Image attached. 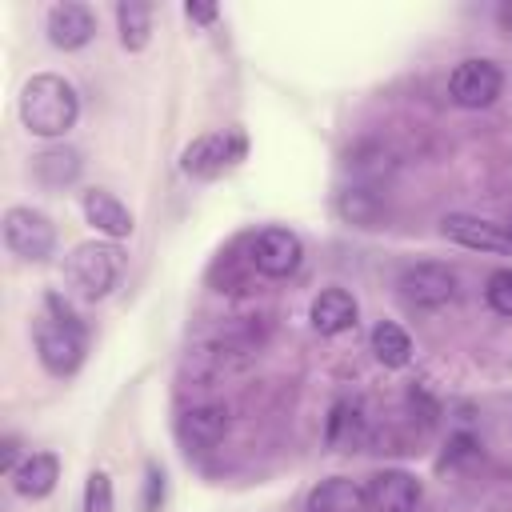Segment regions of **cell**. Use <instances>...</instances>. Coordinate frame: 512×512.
I'll return each mask as SVG.
<instances>
[{
  "label": "cell",
  "instance_id": "obj_1",
  "mask_svg": "<svg viewBox=\"0 0 512 512\" xmlns=\"http://www.w3.org/2000/svg\"><path fill=\"white\" fill-rule=\"evenodd\" d=\"M16 108H20V120H24V128H28L32 136L56 140V136H64V132L76 124V116H80V96H76V88H72L64 76H56V72H36L32 80H24Z\"/></svg>",
  "mask_w": 512,
  "mask_h": 512
},
{
  "label": "cell",
  "instance_id": "obj_2",
  "mask_svg": "<svg viewBox=\"0 0 512 512\" xmlns=\"http://www.w3.org/2000/svg\"><path fill=\"white\" fill-rule=\"evenodd\" d=\"M44 304H48V316L36 328V356L52 376H72L84 364V348H88L84 324L76 320V312L56 292Z\"/></svg>",
  "mask_w": 512,
  "mask_h": 512
},
{
  "label": "cell",
  "instance_id": "obj_3",
  "mask_svg": "<svg viewBox=\"0 0 512 512\" xmlns=\"http://www.w3.org/2000/svg\"><path fill=\"white\" fill-rule=\"evenodd\" d=\"M64 272H68V284L76 288V296L104 300L124 276V252L116 248V240H88V244L72 248Z\"/></svg>",
  "mask_w": 512,
  "mask_h": 512
},
{
  "label": "cell",
  "instance_id": "obj_4",
  "mask_svg": "<svg viewBox=\"0 0 512 512\" xmlns=\"http://www.w3.org/2000/svg\"><path fill=\"white\" fill-rule=\"evenodd\" d=\"M244 152H248V136L240 128L204 132V136H196L180 152V172L192 176V180H216L220 172H228L232 164H240Z\"/></svg>",
  "mask_w": 512,
  "mask_h": 512
},
{
  "label": "cell",
  "instance_id": "obj_5",
  "mask_svg": "<svg viewBox=\"0 0 512 512\" xmlns=\"http://www.w3.org/2000/svg\"><path fill=\"white\" fill-rule=\"evenodd\" d=\"M4 244H8L12 256L36 264V260H48V256H52V248H56V228H52V220H48L44 212L16 204V208L4 212Z\"/></svg>",
  "mask_w": 512,
  "mask_h": 512
},
{
  "label": "cell",
  "instance_id": "obj_6",
  "mask_svg": "<svg viewBox=\"0 0 512 512\" xmlns=\"http://www.w3.org/2000/svg\"><path fill=\"white\" fill-rule=\"evenodd\" d=\"M504 88V76L492 60L484 56H472V60H460L448 76V96L460 104V108H488Z\"/></svg>",
  "mask_w": 512,
  "mask_h": 512
},
{
  "label": "cell",
  "instance_id": "obj_7",
  "mask_svg": "<svg viewBox=\"0 0 512 512\" xmlns=\"http://www.w3.org/2000/svg\"><path fill=\"white\" fill-rule=\"evenodd\" d=\"M400 296L416 308H440L456 296V272L440 260H420L400 272Z\"/></svg>",
  "mask_w": 512,
  "mask_h": 512
},
{
  "label": "cell",
  "instance_id": "obj_8",
  "mask_svg": "<svg viewBox=\"0 0 512 512\" xmlns=\"http://www.w3.org/2000/svg\"><path fill=\"white\" fill-rule=\"evenodd\" d=\"M248 256H252V268H256L260 276L284 280V276H292V272L300 268L304 244H300V236L288 232V228H264V232L252 236V252H248Z\"/></svg>",
  "mask_w": 512,
  "mask_h": 512
},
{
  "label": "cell",
  "instance_id": "obj_9",
  "mask_svg": "<svg viewBox=\"0 0 512 512\" xmlns=\"http://www.w3.org/2000/svg\"><path fill=\"white\" fill-rule=\"evenodd\" d=\"M440 232L452 244L472 248V252H512V228L484 220V216H472V212H448L440 220Z\"/></svg>",
  "mask_w": 512,
  "mask_h": 512
},
{
  "label": "cell",
  "instance_id": "obj_10",
  "mask_svg": "<svg viewBox=\"0 0 512 512\" xmlns=\"http://www.w3.org/2000/svg\"><path fill=\"white\" fill-rule=\"evenodd\" d=\"M368 512H416L420 508V480L404 468H384L368 484Z\"/></svg>",
  "mask_w": 512,
  "mask_h": 512
},
{
  "label": "cell",
  "instance_id": "obj_11",
  "mask_svg": "<svg viewBox=\"0 0 512 512\" xmlns=\"http://www.w3.org/2000/svg\"><path fill=\"white\" fill-rule=\"evenodd\" d=\"M44 28H48V40H52L56 48L76 52V48H84V44L96 36V16H92V8L80 4V0H60V4L48 8Z\"/></svg>",
  "mask_w": 512,
  "mask_h": 512
},
{
  "label": "cell",
  "instance_id": "obj_12",
  "mask_svg": "<svg viewBox=\"0 0 512 512\" xmlns=\"http://www.w3.org/2000/svg\"><path fill=\"white\" fill-rule=\"evenodd\" d=\"M356 316H360V308H356L352 292H344V288H324L308 304V320L320 336H340V332L356 328Z\"/></svg>",
  "mask_w": 512,
  "mask_h": 512
},
{
  "label": "cell",
  "instance_id": "obj_13",
  "mask_svg": "<svg viewBox=\"0 0 512 512\" xmlns=\"http://www.w3.org/2000/svg\"><path fill=\"white\" fill-rule=\"evenodd\" d=\"M80 208H84V220L104 236V240H124L132 236V212L104 188H88L80 196Z\"/></svg>",
  "mask_w": 512,
  "mask_h": 512
},
{
  "label": "cell",
  "instance_id": "obj_14",
  "mask_svg": "<svg viewBox=\"0 0 512 512\" xmlns=\"http://www.w3.org/2000/svg\"><path fill=\"white\" fill-rule=\"evenodd\" d=\"M304 512H368V492L348 476H328L308 492Z\"/></svg>",
  "mask_w": 512,
  "mask_h": 512
},
{
  "label": "cell",
  "instance_id": "obj_15",
  "mask_svg": "<svg viewBox=\"0 0 512 512\" xmlns=\"http://www.w3.org/2000/svg\"><path fill=\"white\" fill-rule=\"evenodd\" d=\"M224 432H228V408L224 404H192L180 416V436L192 448H212L224 440Z\"/></svg>",
  "mask_w": 512,
  "mask_h": 512
},
{
  "label": "cell",
  "instance_id": "obj_16",
  "mask_svg": "<svg viewBox=\"0 0 512 512\" xmlns=\"http://www.w3.org/2000/svg\"><path fill=\"white\" fill-rule=\"evenodd\" d=\"M60 480V460L52 452H32L16 464L12 472V488L24 496V500H44Z\"/></svg>",
  "mask_w": 512,
  "mask_h": 512
},
{
  "label": "cell",
  "instance_id": "obj_17",
  "mask_svg": "<svg viewBox=\"0 0 512 512\" xmlns=\"http://www.w3.org/2000/svg\"><path fill=\"white\" fill-rule=\"evenodd\" d=\"M116 24H120V44L128 52H144L152 40V4L144 0H120L116 4Z\"/></svg>",
  "mask_w": 512,
  "mask_h": 512
},
{
  "label": "cell",
  "instance_id": "obj_18",
  "mask_svg": "<svg viewBox=\"0 0 512 512\" xmlns=\"http://www.w3.org/2000/svg\"><path fill=\"white\" fill-rule=\"evenodd\" d=\"M32 172L40 184L48 188H64L80 176V152L76 148H48L40 156H32Z\"/></svg>",
  "mask_w": 512,
  "mask_h": 512
},
{
  "label": "cell",
  "instance_id": "obj_19",
  "mask_svg": "<svg viewBox=\"0 0 512 512\" xmlns=\"http://www.w3.org/2000/svg\"><path fill=\"white\" fill-rule=\"evenodd\" d=\"M372 356L384 364V368H404L412 360V336L392 324V320H380L372 328Z\"/></svg>",
  "mask_w": 512,
  "mask_h": 512
},
{
  "label": "cell",
  "instance_id": "obj_20",
  "mask_svg": "<svg viewBox=\"0 0 512 512\" xmlns=\"http://www.w3.org/2000/svg\"><path fill=\"white\" fill-rule=\"evenodd\" d=\"M340 216L356 228H372L380 216V200H372L364 188H348V192H340Z\"/></svg>",
  "mask_w": 512,
  "mask_h": 512
},
{
  "label": "cell",
  "instance_id": "obj_21",
  "mask_svg": "<svg viewBox=\"0 0 512 512\" xmlns=\"http://www.w3.org/2000/svg\"><path fill=\"white\" fill-rule=\"evenodd\" d=\"M84 512H116V492L108 472H88L84 480Z\"/></svg>",
  "mask_w": 512,
  "mask_h": 512
},
{
  "label": "cell",
  "instance_id": "obj_22",
  "mask_svg": "<svg viewBox=\"0 0 512 512\" xmlns=\"http://www.w3.org/2000/svg\"><path fill=\"white\" fill-rule=\"evenodd\" d=\"M484 300L496 316H512V268H496L484 280Z\"/></svg>",
  "mask_w": 512,
  "mask_h": 512
},
{
  "label": "cell",
  "instance_id": "obj_23",
  "mask_svg": "<svg viewBox=\"0 0 512 512\" xmlns=\"http://www.w3.org/2000/svg\"><path fill=\"white\" fill-rule=\"evenodd\" d=\"M164 500V472L156 464H148V484H144V512H156Z\"/></svg>",
  "mask_w": 512,
  "mask_h": 512
},
{
  "label": "cell",
  "instance_id": "obj_24",
  "mask_svg": "<svg viewBox=\"0 0 512 512\" xmlns=\"http://www.w3.org/2000/svg\"><path fill=\"white\" fill-rule=\"evenodd\" d=\"M184 16L196 20V24H212L220 16V8L216 4H184Z\"/></svg>",
  "mask_w": 512,
  "mask_h": 512
},
{
  "label": "cell",
  "instance_id": "obj_25",
  "mask_svg": "<svg viewBox=\"0 0 512 512\" xmlns=\"http://www.w3.org/2000/svg\"><path fill=\"white\" fill-rule=\"evenodd\" d=\"M500 24L512 32V4H504V8H500Z\"/></svg>",
  "mask_w": 512,
  "mask_h": 512
}]
</instances>
